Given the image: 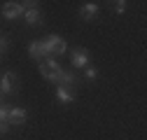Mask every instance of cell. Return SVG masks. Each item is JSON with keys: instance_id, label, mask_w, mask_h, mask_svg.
I'll list each match as a JSON object with an SVG mask.
<instances>
[{"instance_id": "obj_16", "label": "cell", "mask_w": 147, "mask_h": 140, "mask_svg": "<svg viewBox=\"0 0 147 140\" xmlns=\"http://www.w3.org/2000/svg\"><path fill=\"white\" fill-rule=\"evenodd\" d=\"M0 103H3V94H0Z\"/></svg>"}, {"instance_id": "obj_3", "label": "cell", "mask_w": 147, "mask_h": 140, "mask_svg": "<svg viewBox=\"0 0 147 140\" xmlns=\"http://www.w3.org/2000/svg\"><path fill=\"white\" fill-rule=\"evenodd\" d=\"M14 73H5L0 77V94H14L16 91V84H14Z\"/></svg>"}, {"instance_id": "obj_10", "label": "cell", "mask_w": 147, "mask_h": 140, "mask_svg": "<svg viewBox=\"0 0 147 140\" xmlns=\"http://www.w3.org/2000/svg\"><path fill=\"white\" fill-rule=\"evenodd\" d=\"M94 14H98V5L96 3H86L82 7V19H91Z\"/></svg>"}, {"instance_id": "obj_4", "label": "cell", "mask_w": 147, "mask_h": 140, "mask_svg": "<svg viewBox=\"0 0 147 140\" xmlns=\"http://www.w3.org/2000/svg\"><path fill=\"white\" fill-rule=\"evenodd\" d=\"M21 14V3H5L3 5V16L5 19H16Z\"/></svg>"}, {"instance_id": "obj_7", "label": "cell", "mask_w": 147, "mask_h": 140, "mask_svg": "<svg viewBox=\"0 0 147 140\" xmlns=\"http://www.w3.org/2000/svg\"><path fill=\"white\" fill-rule=\"evenodd\" d=\"M89 63V51L86 49H75L72 51V65L75 68H84Z\"/></svg>"}, {"instance_id": "obj_11", "label": "cell", "mask_w": 147, "mask_h": 140, "mask_svg": "<svg viewBox=\"0 0 147 140\" xmlns=\"http://www.w3.org/2000/svg\"><path fill=\"white\" fill-rule=\"evenodd\" d=\"M7 117H9V108L0 105V121H7Z\"/></svg>"}, {"instance_id": "obj_1", "label": "cell", "mask_w": 147, "mask_h": 140, "mask_svg": "<svg viewBox=\"0 0 147 140\" xmlns=\"http://www.w3.org/2000/svg\"><path fill=\"white\" fill-rule=\"evenodd\" d=\"M61 73H63V68H61V63L54 59V56H49V59H45L40 63V75L45 79H49V82H56L61 77Z\"/></svg>"}, {"instance_id": "obj_8", "label": "cell", "mask_w": 147, "mask_h": 140, "mask_svg": "<svg viewBox=\"0 0 147 140\" xmlns=\"http://www.w3.org/2000/svg\"><path fill=\"white\" fill-rule=\"evenodd\" d=\"M56 98H59V103L68 105V103H72L75 94H72V89H70V86H59V89H56Z\"/></svg>"}, {"instance_id": "obj_14", "label": "cell", "mask_w": 147, "mask_h": 140, "mask_svg": "<svg viewBox=\"0 0 147 140\" xmlns=\"http://www.w3.org/2000/svg\"><path fill=\"white\" fill-rule=\"evenodd\" d=\"M115 7H117V12H124V7H126V3H124V0H119V3H115Z\"/></svg>"}, {"instance_id": "obj_6", "label": "cell", "mask_w": 147, "mask_h": 140, "mask_svg": "<svg viewBox=\"0 0 147 140\" xmlns=\"http://www.w3.org/2000/svg\"><path fill=\"white\" fill-rule=\"evenodd\" d=\"M24 121H26V110L24 108H9L7 124H24Z\"/></svg>"}, {"instance_id": "obj_13", "label": "cell", "mask_w": 147, "mask_h": 140, "mask_svg": "<svg viewBox=\"0 0 147 140\" xmlns=\"http://www.w3.org/2000/svg\"><path fill=\"white\" fill-rule=\"evenodd\" d=\"M0 133H3V135L9 133V124H7V121H0Z\"/></svg>"}, {"instance_id": "obj_5", "label": "cell", "mask_w": 147, "mask_h": 140, "mask_svg": "<svg viewBox=\"0 0 147 140\" xmlns=\"http://www.w3.org/2000/svg\"><path fill=\"white\" fill-rule=\"evenodd\" d=\"M28 54L33 56V59H47V54H45V47H42V40H33L30 44H28Z\"/></svg>"}, {"instance_id": "obj_2", "label": "cell", "mask_w": 147, "mask_h": 140, "mask_svg": "<svg viewBox=\"0 0 147 140\" xmlns=\"http://www.w3.org/2000/svg\"><path fill=\"white\" fill-rule=\"evenodd\" d=\"M42 47H45L47 59H49V56H54V59H56V54L61 56L63 51L68 49V47H65V42H63V38H59V35H49L47 40H42Z\"/></svg>"}, {"instance_id": "obj_15", "label": "cell", "mask_w": 147, "mask_h": 140, "mask_svg": "<svg viewBox=\"0 0 147 140\" xmlns=\"http://www.w3.org/2000/svg\"><path fill=\"white\" fill-rule=\"evenodd\" d=\"M5 49H7V40H5V38H0V54H3Z\"/></svg>"}, {"instance_id": "obj_9", "label": "cell", "mask_w": 147, "mask_h": 140, "mask_svg": "<svg viewBox=\"0 0 147 140\" xmlns=\"http://www.w3.org/2000/svg\"><path fill=\"white\" fill-rule=\"evenodd\" d=\"M24 14H26V24H30V26H38V24L42 21V14H40V9H38V7H33V9L24 12Z\"/></svg>"}, {"instance_id": "obj_12", "label": "cell", "mask_w": 147, "mask_h": 140, "mask_svg": "<svg viewBox=\"0 0 147 140\" xmlns=\"http://www.w3.org/2000/svg\"><path fill=\"white\" fill-rule=\"evenodd\" d=\"M86 77H89V79L98 77V70H96V68H86Z\"/></svg>"}]
</instances>
